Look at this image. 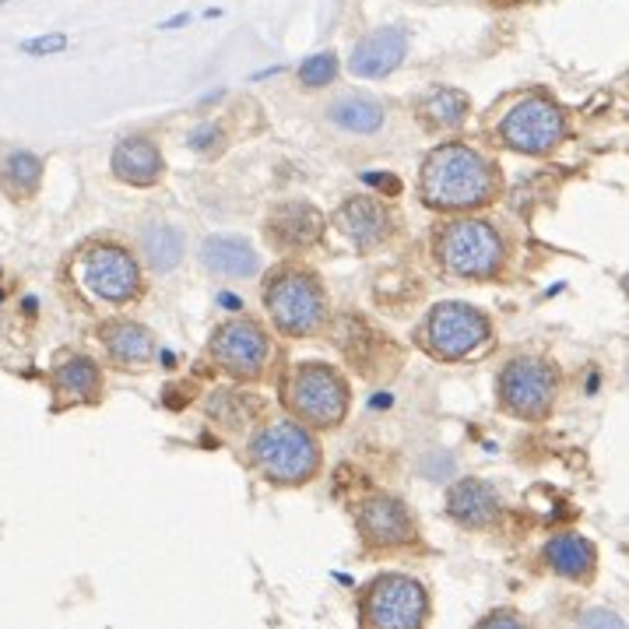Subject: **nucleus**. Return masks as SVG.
<instances>
[{
  "instance_id": "f257e3e1",
  "label": "nucleus",
  "mask_w": 629,
  "mask_h": 629,
  "mask_svg": "<svg viewBox=\"0 0 629 629\" xmlns=\"http://www.w3.org/2000/svg\"><path fill=\"white\" fill-rule=\"evenodd\" d=\"M500 187V169L478 148L461 141L432 148L418 176V193L432 212H475L496 201Z\"/></svg>"
},
{
  "instance_id": "f03ea898",
  "label": "nucleus",
  "mask_w": 629,
  "mask_h": 629,
  "mask_svg": "<svg viewBox=\"0 0 629 629\" xmlns=\"http://www.w3.org/2000/svg\"><path fill=\"white\" fill-rule=\"evenodd\" d=\"M250 464L275 486H303L320 468V443L299 423H272L253 432Z\"/></svg>"
},
{
  "instance_id": "7ed1b4c3",
  "label": "nucleus",
  "mask_w": 629,
  "mask_h": 629,
  "mask_svg": "<svg viewBox=\"0 0 629 629\" xmlns=\"http://www.w3.org/2000/svg\"><path fill=\"white\" fill-rule=\"evenodd\" d=\"M264 306L272 310V320L281 335L310 338L327 324V292L320 278L306 267H278L264 281Z\"/></svg>"
},
{
  "instance_id": "20e7f679",
  "label": "nucleus",
  "mask_w": 629,
  "mask_h": 629,
  "mask_svg": "<svg viewBox=\"0 0 629 629\" xmlns=\"http://www.w3.org/2000/svg\"><path fill=\"white\" fill-rule=\"evenodd\" d=\"M437 257L454 278L489 281L503 272L506 243L486 218H454L437 232Z\"/></svg>"
},
{
  "instance_id": "39448f33",
  "label": "nucleus",
  "mask_w": 629,
  "mask_h": 629,
  "mask_svg": "<svg viewBox=\"0 0 629 629\" xmlns=\"http://www.w3.org/2000/svg\"><path fill=\"white\" fill-rule=\"evenodd\" d=\"M286 404L303 426L338 429L349 415V383L327 363H299L286 383Z\"/></svg>"
},
{
  "instance_id": "423d86ee",
  "label": "nucleus",
  "mask_w": 629,
  "mask_h": 629,
  "mask_svg": "<svg viewBox=\"0 0 629 629\" xmlns=\"http://www.w3.org/2000/svg\"><path fill=\"white\" fill-rule=\"evenodd\" d=\"M366 629H423L429 622V594L408 574H383L363 594Z\"/></svg>"
},
{
  "instance_id": "0eeeda50",
  "label": "nucleus",
  "mask_w": 629,
  "mask_h": 629,
  "mask_svg": "<svg viewBox=\"0 0 629 629\" xmlns=\"http://www.w3.org/2000/svg\"><path fill=\"white\" fill-rule=\"evenodd\" d=\"M492 338V324L482 310L468 303H440L429 310L423 327V344L429 355L443 358V363H461V358L486 349Z\"/></svg>"
},
{
  "instance_id": "6e6552de",
  "label": "nucleus",
  "mask_w": 629,
  "mask_h": 629,
  "mask_svg": "<svg viewBox=\"0 0 629 629\" xmlns=\"http://www.w3.org/2000/svg\"><path fill=\"white\" fill-rule=\"evenodd\" d=\"M556 391H559L556 369H552L545 358H531V355L511 358L496 383L503 412H511L517 418H531V423H542V418L552 415Z\"/></svg>"
},
{
  "instance_id": "1a4fd4ad",
  "label": "nucleus",
  "mask_w": 629,
  "mask_h": 629,
  "mask_svg": "<svg viewBox=\"0 0 629 629\" xmlns=\"http://www.w3.org/2000/svg\"><path fill=\"white\" fill-rule=\"evenodd\" d=\"M500 141L517 155H549L566 141V113L545 96H528L503 116Z\"/></svg>"
},
{
  "instance_id": "9d476101",
  "label": "nucleus",
  "mask_w": 629,
  "mask_h": 629,
  "mask_svg": "<svg viewBox=\"0 0 629 629\" xmlns=\"http://www.w3.org/2000/svg\"><path fill=\"white\" fill-rule=\"evenodd\" d=\"M78 275H81V286L92 292L99 303L124 306L141 295V267L130 250L116 243H99L92 250H85Z\"/></svg>"
},
{
  "instance_id": "9b49d317",
  "label": "nucleus",
  "mask_w": 629,
  "mask_h": 629,
  "mask_svg": "<svg viewBox=\"0 0 629 629\" xmlns=\"http://www.w3.org/2000/svg\"><path fill=\"white\" fill-rule=\"evenodd\" d=\"M212 358L222 373L236 380H257L272 358V338L253 317H232L215 327Z\"/></svg>"
},
{
  "instance_id": "f8f14e48",
  "label": "nucleus",
  "mask_w": 629,
  "mask_h": 629,
  "mask_svg": "<svg viewBox=\"0 0 629 629\" xmlns=\"http://www.w3.org/2000/svg\"><path fill=\"white\" fill-rule=\"evenodd\" d=\"M327 229V218L306 201H281L272 207V215L264 222L267 243L278 250H310L320 243V236Z\"/></svg>"
},
{
  "instance_id": "ddd939ff",
  "label": "nucleus",
  "mask_w": 629,
  "mask_h": 629,
  "mask_svg": "<svg viewBox=\"0 0 629 629\" xmlns=\"http://www.w3.org/2000/svg\"><path fill=\"white\" fill-rule=\"evenodd\" d=\"M358 531L377 549H401L415 542V520L394 496H369L358 511Z\"/></svg>"
},
{
  "instance_id": "4468645a",
  "label": "nucleus",
  "mask_w": 629,
  "mask_h": 629,
  "mask_svg": "<svg viewBox=\"0 0 629 629\" xmlns=\"http://www.w3.org/2000/svg\"><path fill=\"white\" fill-rule=\"evenodd\" d=\"M404 53H408V33H404L401 25H387L355 42V50L349 56V71L355 78H387V74H394L401 67Z\"/></svg>"
},
{
  "instance_id": "2eb2a0df",
  "label": "nucleus",
  "mask_w": 629,
  "mask_h": 629,
  "mask_svg": "<svg viewBox=\"0 0 629 629\" xmlns=\"http://www.w3.org/2000/svg\"><path fill=\"white\" fill-rule=\"evenodd\" d=\"M338 229L355 243V250L380 247L394 232V218L377 198H349L338 207Z\"/></svg>"
},
{
  "instance_id": "dca6fc26",
  "label": "nucleus",
  "mask_w": 629,
  "mask_h": 629,
  "mask_svg": "<svg viewBox=\"0 0 629 629\" xmlns=\"http://www.w3.org/2000/svg\"><path fill=\"white\" fill-rule=\"evenodd\" d=\"M446 514H451L461 528H489L500 517V496L496 489L482 478H461L446 492Z\"/></svg>"
},
{
  "instance_id": "f3484780",
  "label": "nucleus",
  "mask_w": 629,
  "mask_h": 629,
  "mask_svg": "<svg viewBox=\"0 0 629 629\" xmlns=\"http://www.w3.org/2000/svg\"><path fill=\"white\" fill-rule=\"evenodd\" d=\"M113 176L130 187H155L166 173V159L148 138H124L113 148Z\"/></svg>"
},
{
  "instance_id": "a211bd4d",
  "label": "nucleus",
  "mask_w": 629,
  "mask_h": 629,
  "mask_svg": "<svg viewBox=\"0 0 629 629\" xmlns=\"http://www.w3.org/2000/svg\"><path fill=\"white\" fill-rule=\"evenodd\" d=\"M102 344H106V355L113 358L116 366H144L155 358V335L148 331L144 324L138 320H110L102 324L99 331Z\"/></svg>"
},
{
  "instance_id": "6ab92c4d",
  "label": "nucleus",
  "mask_w": 629,
  "mask_h": 629,
  "mask_svg": "<svg viewBox=\"0 0 629 629\" xmlns=\"http://www.w3.org/2000/svg\"><path fill=\"white\" fill-rule=\"evenodd\" d=\"M201 261H204L207 272L226 275V278H250V275H257V267H261L257 250H253L247 239H236V236L204 239Z\"/></svg>"
},
{
  "instance_id": "aec40b11",
  "label": "nucleus",
  "mask_w": 629,
  "mask_h": 629,
  "mask_svg": "<svg viewBox=\"0 0 629 629\" xmlns=\"http://www.w3.org/2000/svg\"><path fill=\"white\" fill-rule=\"evenodd\" d=\"M545 563L566 580H591L594 566H597V552L583 534L563 531L556 538H549L545 545Z\"/></svg>"
},
{
  "instance_id": "412c9836",
  "label": "nucleus",
  "mask_w": 629,
  "mask_h": 629,
  "mask_svg": "<svg viewBox=\"0 0 629 629\" xmlns=\"http://www.w3.org/2000/svg\"><path fill=\"white\" fill-rule=\"evenodd\" d=\"M53 387L74 401H99L102 391H106V380H102V369L96 358L67 355L64 363L53 369Z\"/></svg>"
},
{
  "instance_id": "4be33fe9",
  "label": "nucleus",
  "mask_w": 629,
  "mask_h": 629,
  "mask_svg": "<svg viewBox=\"0 0 629 629\" xmlns=\"http://www.w3.org/2000/svg\"><path fill=\"white\" fill-rule=\"evenodd\" d=\"M327 119H331L335 127L341 130H352V134H373L383 127L387 119V110L380 106L377 99L369 96H341L335 99L331 106H327Z\"/></svg>"
},
{
  "instance_id": "5701e85b",
  "label": "nucleus",
  "mask_w": 629,
  "mask_h": 629,
  "mask_svg": "<svg viewBox=\"0 0 629 629\" xmlns=\"http://www.w3.org/2000/svg\"><path fill=\"white\" fill-rule=\"evenodd\" d=\"M418 113H423L426 127L432 130H454L461 127L471 113V99L457 92V88H432L418 102Z\"/></svg>"
},
{
  "instance_id": "b1692460",
  "label": "nucleus",
  "mask_w": 629,
  "mask_h": 629,
  "mask_svg": "<svg viewBox=\"0 0 629 629\" xmlns=\"http://www.w3.org/2000/svg\"><path fill=\"white\" fill-rule=\"evenodd\" d=\"M39 184H42V162L33 152H8L0 159V187H4L14 201L36 198Z\"/></svg>"
},
{
  "instance_id": "393cba45",
  "label": "nucleus",
  "mask_w": 629,
  "mask_h": 629,
  "mask_svg": "<svg viewBox=\"0 0 629 629\" xmlns=\"http://www.w3.org/2000/svg\"><path fill=\"white\" fill-rule=\"evenodd\" d=\"M141 253L152 272L166 275L184 261V232L176 226H148L141 232Z\"/></svg>"
},
{
  "instance_id": "a878e982",
  "label": "nucleus",
  "mask_w": 629,
  "mask_h": 629,
  "mask_svg": "<svg viewBox=\"0 0 629 629\" xmlns=\"http://www.w3.org/2000/svg\"><path fill=\"white\" fill-rule=\"evenodd\" d=\"M338 74V56L327 50V53H313L306 56L303 64H299V81H303L306 88H324L331 85Z\"/></svg>"
},
{
  "instance_id": "bb28decb",
  "label": "nucleus",
  "mask_w": 629,
  "mask_h": 629,
  "mask_svg": "<svg viewBox=\"0 0 629 629\" xmlns=\"http://www.w3.org/2000/svg\"><path fill=\"white\" fill-rule=\"evenodd\" d=\"M580 629H626V622L608 608H591L580 616Z\"/></svg>"
},
{
  "instance_id": "cd10ccee",
  "label": "nucleus",
  "mask_w": 629,
  "mask_h": 629,
  "mask_svg": "<svg viewBox=\"0 0 629 629\" xmlns=\"http://www.w3.org/2000/svg\"><path fill=\"white\" fill-rule=\"evenodd\" d=\"M475 629H528V622H524L517 612L511 608H500V612H489L486 619H478Z\"/></svg>"
},
{
  "instance_id": "c85d7f7f",
  "label": "nucleus",
  "mask_w": 629,
  "mask_h": 629,
  "mask_svg": "<svg viewBox=\"0 0 629 629\" xmlns=\"http://www.w3.org/2000/svg\"><path fill=\"white\" fill-rule=\"evenodd\" d=\"M22 50L25 53H33V56H42V53H60V50H67V36H39V39H25L22 42Z\"/></svg>"
},
{
  "instance_id": "c756f323",
  "label": "nucleus",
  "mask_w": 629,
  "mask_h": 629,
  "mask_svg": "<svg viewBox=\"0 0 629 629\" xmlns=\"http://www.w3.org/2000/svg\"><path fill=\"white\" fill-rule=\"evenodd\" d=\"M218 141H222V130L212 127V124H204V127H198V130L190 134L193 152H212V148H218Z\"/></svg>"
}]
</instances>
